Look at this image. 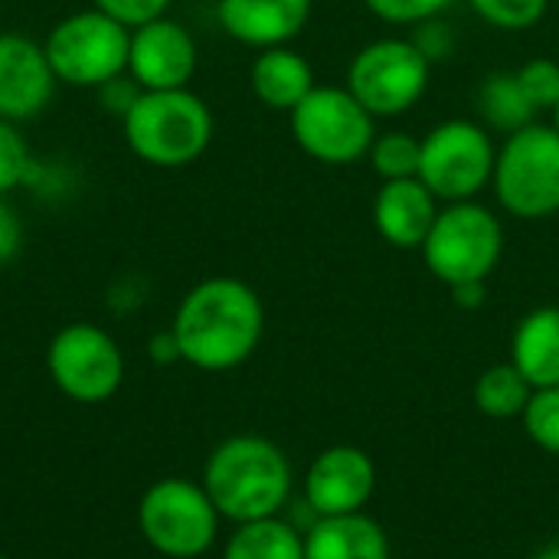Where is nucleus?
<instances>
[{
    "instance_id": "1",
    "label": "nucleus",
    "mask_w": 559,
    "mask_h": 559,
    "mask_svg": "<svg viewBox=\"0 0 559 559\" xmlns=\"http://www.w3.org/2000/svg\"><path fill=\"white\" fill-rule=\"evenodd\" d=\"M265 331V308L252 285L216 275L193 285L170 324L180 360L197 370L223 373L246 364Z\"/></svg>"
},
{
    "instance_id": "2",
    "label": "nucleus",
    "mask_w": 559,
    "mask_h": 559,
    "mask_svg": "<svg viewBox=\"0 0 559 559\" xmlns=\"http://www.w3.org/2000/svg\"><path fill=\"white\" fill-rule=\"evenodd\" d=\"M203 488L219 518L236 524L278 518L292 495V465L275 442L262 436H233L210 455Z\"/></svg>"
},
{
    "instance_id": "3",
    "label": "nucleus",
    "mask_w": 559,
    "mask_h": 559,
    "mask_svg": "<svg viewBox=\"0 0 559 559\" xmlns=\"http://www.w3.org/2000/svg\"><path fill=\"white\" fill-rule=\"evenodd\" d=\"M121 121L134 157L164 170L200 160L213 141V111L190 88L141 92Z\"/></svg>"
},
{
    "instance_id": "4",
    "label": "nucleus",
    "mask_w": 559,
    "mask_h": 559,
    "mask_svg": "<svg viewBox=\"0 0 559 559\" xmlns=\"http://www.w3.org/2000/svg\"><path fill=\"white\" fill-rule=\"evenodd\" d=\"M491 187L498 203L518 219H550L559 213V131L527 124L501 144Z\"/></svg>"
},
{
    "instance_id": "5",
    "label": "nucleus",
    "mask_w": 559,
    "mask_h": 559,
    "mask_svg": "<svg viewBox=\"0 0 559 559\" xmlns=\"http://www.w3.org/2000/svg\"><path fill=\"white\" fill-rule=\"evenodd\" d=\"M504 252V229L501 219L475 203H449L439 210L426 242H423V259L426 269L449 288L465 285V282H485Z\"/></svg>"
},
{
    "instance_id": "6",
    "label": "nucleus",
    "mask_w": 559,
    "mask_h": 559,
    "mask_svg": "<svg viewBox=\"0 0 559 559\" xmlns=\"http://www.w3.org/2000/svg\"><path fill=\"white\" fill-rule=\"evenodd\" d=\"M128 46L131 29L95 7L62 16L43 43L56 82L75 88H102L105 82L124 75Z\"/></svg>"
},
{
    "instance_id": "7",
    "label": "nucleus",
    "mask_w": 559,
    "mask_h": 559,
    "mask_svg": "<svg viewBox=\"0 0 559 559\" xmlns=\"http://www.w3.org/2000/svg\"><path fill=\"white\" fill-rule=\"evenodd\" d=\"M138 527L160 557L197 559L216 540L219 511L213 508L203 485L187 478H164L144 491Z\"/></svg>"
},
{
    "instance_id": "8",
    "label": "nucleus",
    "mask_w": 559,
    "mask_h": 559,
    "mask_svg": "<svg viewBox=\"0 0 559 559\" xmlns=\"http://www.w3.org/2000/svg\"><path fill=\"white\" fill-rule=\"evenodd\" d=\"M377 118L350 95V88L314 85L292 111V134L298 147L331 167L357 164L377 141Z\"/></svg>"
},
{
    "instance_id": "9",
    "label": "nucleus",
    "mask_w": 559,
    "mask_h": 559,
    "mask_svg": "<svg viewBox=\"0 0 559 559\" xmlns=\"http://www.w3.org/2000/svg\"><path fill=\"white\" fill-rule=\"evenodd\" d=\"M429 66L413 39H373L350 59L347 88L373 118H396L426 95Z\"/></svg>"
},
{
    "instance_id": "10",
    "label": "nucleus",
    "mask_w": 559,
    "mask_h": 559,
    "mask_svg": "<svg viewBox=\"0 0 559 559\" xmlns=\"http://www.w3.org/2000/svg\"><path fill=\"white\" fill-rule=\"evenodd\" d=\"M495 144L478 121L452 118L423 138L419 180L445 203L475 200L495 174Z\"/></svg>"
},
{
    "instance_id": "11",
    "label": "nucleus",
    "mask_w": 559,
    "mask_h": 559,
    "mask_svg": "<svg viewBox=\"0 0 559 559\" xmlns=\"http://www.w3.org/2000/svg\"><path fill=\"white\" fill-rule=\"evenodd\" d=\"M46 367L52 383L75 403H105L118 393L124 380V357L115 337L95 324L62 328L46 350Z\"/></svg>"
},
{
    "instance_id": "12",
    "label": "nucleus",
    "mask_w": 559,
    "mask_h": 559,
    "mask_svg": "<svg viewBox=\"0 0 559 559\" xmlns=\"http://www.w3.org/2000/svg\"><path fill=\"white\" fill-rule=\"evenodd\" d=\"M193 72H197V39L183 23L170 16H157L131 29L128 75L141 85V92L187 88Z\"/></svg>"
},
{
    "instance_id": "13",
    "label": "nucleus",
    "mask_w": 559,
    "mask_h": 559,
    "mask_svg": "<svg viewBox=\"0 0 559 559\" xmlns=\"http://www.w3.org/2000/svg\"><path fill=\"white\" fill-rule=\"evenodd\" d=\"M377 491V465L357 445L324 449L305 475V501L314 518L357 514Z\"/></svg>"
},
{
    "instance_id": "14",
    "label": "nucleus",
    "mask_w": 559,
    "mask_h": 559,
    "mask_svg": "<svg viewBox=\"0 0 559 559\" xmlns=\"http://www.w3.org/2000/svg\"><path fill=\"white\" fill-rule=\"evenodd\" d=\"M56 92V75L43 43L0 33V118L20 124L46 111Z\"/></svg>"
},
{
    "instance_id": "15",
    "label": "nucleus",
    "mask_w": 559,
    "mask_h": 559,
    "mask_svg": "<svg viewBox=\"0 0 559 559\" xmlns=\"http://www.w3.org/2000/svg\"><path fill=\"white\" fill-rule=\"evenodd\" d=\"M219 26L255 49L288 46L311 16V0H219Z\"/></svg>"
},
{
    "instance_id": "16",
    "label": "nucleus",
    "mask_w": 559,
    "mask_h": 559,
    "mask_svg": "<svg viewBox=\"0 0 559 559\" xmlns=\"http://www.w3.org/2000/svg\"><path fill=\"white\" fill-rule=\"evenodd\" d=\"M439 216V197L419 180H386L373 200V223L380 236L396 249H423Z\"/></svg>"
},
{
    "instance_id": "17",
    "label": "nucleus",
    "mask_w": 559,
    "mask_h": 559,
    "mask_svg": "<svg viewBox=\"0 0 559 559\" xmlns=\"http://www.w3.org/2000/svg\"><path fill=\"white\" fill-rule=\"evenodd\" d=\"M305 559H390V537L364 511L318 518L305 534Z\"/></svg>"
},
{
    "instance_id": "18",
    "label": "nucleus",
    "mask_w": 559,
    "mask_h": 559,
    "mask_svg": "<svg viewBox=\"0 0 559 559\" xmlns=\"http://www.w3.org/2000/svg\"><path fill=\"white\" fill-rule=\"evenodd\" d=\"M511 364L534 390L559 386V305L534 308L514 331Z\"/></svg>"
},
{
    "instance_id": "19",
    "label": "nucleus",
    "mask_w": 559,
    "mask_h": 559,
    "mask_svg": "<svg viewBox=\"0 0 559 559\" xmlns=\"http://www.w3.org/2000/svg\"><path fill=\"white\" fill-rule=\"evenodd\" d=\"M252 92L255 98L272 108V111H295L308 92L314 88V72H311V62L288 49V46H272V49H262L252 62Z\"/></svg>"
},
{
    "instance_id": "20",
    "label": "nucleus",
    "mask_w": 559,
    "mask_h": 559,
    "mask_svg": "<svg viewBox=\"0 0 559 559\" xmlns=\"http://www.w3.org/2000/svg\"><path fill=\"white\" fill-rule=\"evenodd\" d=\"M223 559H305V537L282 518L239 524Z\"/></svg>"
},
{
    "instance_id": "21",
    "label": "nucleus",
    "mask_w": 559,
    "mask_h": 559,
    "mask_svg": "<svg viewBox=\"0 0 559 559\" xmlns=\"http://www.w3.org/2000/svg\"><path fill=\"white\" fill-rule=\"evenodd\" d=\"M478 111L481 118L504 134H514L527 124H534L537 108L531 105V98L524 95L521 82L514 72H491L481 88H478Z\"/></svg>"
},
{
    "instance_id": "22",
    "label": "nucleus",
    "mask_w": 559,
    "mask_h": 559,
    "mask_svg": "<svg viewBox=\"0 0 559 559\" xmlns=\"http://www.w3.org/2000/svg\"><path fill=\"white\" fill-rule=\"evenodd\" d=\"M531 396L534 386L514 364H495L475 383V406L491 419H521Z\"/></svg>"
},
{
    "instance_id": "23",
    "label": "nucleus",
    "mask_w": 559,
    "mask_h": 559,
    "mask_svg": "<svg viewBox=\"0 0 559 559\" xmlns=\"http://www.w3.org/2000/svg\"><path fill=\"white\" fill-rule=\"evenodd\" d=\"M370 167L383 177V180H406V177H419V157H423V141H416L413 134L403 131H390L380 134L370 147Z\"/></svg>"
},
{
    "instance_id": "24",
    "label": "nucleus",
    "mask_w": 559,
    "mask_h": 559,
    "mask_svg": "<svg viewBox=\"0 0 559 559\" xmlns=\"http://www.w3.org/2000/svg\"><path fill=\"white\" fill-rule=\"evenodd\" d=\"M521 419H524V432L537 449L559 455V386L534 390Z\"/></svg>"
},
{
    "instance_id": "25",
    "label": "nucleus",
    "mask_w": 559,
    "mask_h": 559,
    "mask_svg": "<svg viewBox=\"0 0 559 559\" xmlns=\"http://www.w3.org/2000/svg\"><path fill=\"white\" fill-rule=\"evenodd\" d=\"M472 10L495 29L521 33L544 20L550 0H468Z\"/></svg>"
},
{
    "instance_id": "26",
    "label": "nucleus",
    "mask_w": 559,
    "mask_h": 559,
    "mask_svg": "<svg viewBox=\"0 0 559 559\" xmlns=\"http://www.w3.org/2000/svg\"><path fill=\"white\" fill-rule=\"evenodd\" d=\"M514 75H518L524 95L531 98V105H534L537 111H554V108H557L559 62H554V59H531V62H524Z\"/></svg>"
},
{
    "instance_id": "27",
    "label": "nucleus",
    "mask_w": 559,
    "mask_h": 559,
    "mask_svg": "<svg viewBox=\"0 0 559 559\" xmlns=\"http://www.w3.org/2000/svg\"><path fill=\"white\" fill-rule=\"evenodd\" d=\"M26 170H29V144L13 121L0 118V197L20 187Z\"/></svg>"
},
{
    "instance_id": "28",
    "label": "nucleus",
    "mask_w": 559,
    "mask_h": 559,
    "mask_svg": "<svg viewBox=\"0 0 559 559\" xmlns=\"http://www.w3.org/2000/svg\"><path fill=\"white\" fill-rule=\"evenodd\" d=\"M367 10L386 23H429L452 0H364Z\"/></svg>"
},
{
    "instance_id": "29",
    "label": "nucleus",
    "mask_w": 559,
    "mask_h": 559,
    "mask_svg": "<svg viewBox=\"0 0 559 559\" xmlns=\"http://www.w3.org/2000/svg\"><path fill=\"white\" fill-rule=\"evenodd\" d=\"M95 10L108 13L111 20L124 23L128 29L141 26V23H151L157 16H167V7L170 0H92Z\"/></svg>"
},
{
    "instance_id": "30",
    "label": "nucleus",
    "mask_w": 559,
    "mask_h": 559,
    "mask_svg": "<svg viewBox=\"0 0 559 559\" xmlns=\"http://www.w3.org/2000/svg\"><path fill=\"white\" fill-rule=\"evenodd\" d=\"M20 249H23V219L7 203V197H0V265L13 262Z\"/></svg>"
},
{
    "instance_id": "31",
    "label": "nucleus",
    "mask_w": 559,
    "mask_h": 559,
    "mask_svg": "<svg viewBox=\"0 0 559 559\" xmlns=\"http://www.w3.org/2000/svg\"><path fill=\"white\" fill-rule=\"evenodd\" d=\"M413 43L426 52L429 62L439 59V56H445V49H449V36H445L442 23H426V29H423L419 39H413Z\"/></svg>"
},
{
    "instance_id": "32",
    "label": "nucleus",
    "mask_w": 559,
    "mask_h": 559,
    "mask_svg": "<svg viewBox=\"0 0 559 559\" xmlns=\"http://www.w3.org/2000/svg\"><path fill=\"white\" fill-rule=\"evenodd\" d=\"M485 282H465V285H455L452 288V301L459 305V308H465V311H475V308H481L485 305Z\"/></svg>"
},
{
    "instance_id": "33",
    "label": "nucleus",
    "mask_w": 559,
    "mask_h": 559,
    "mask_svg": "<svg viewBox=\"0 0 559 559\" xmlns=\"http://www.w3.org/2000/svg\"><path fill=\"white\" fill-rule=\"evenodd\" d=\"M151 357H154L157 364H170V360H180V347H177V341H174V334H170V331L151 341Z\"/></svg>"
},
{
    "instance_id": "34",
    "label": "nucleus",
    "mask_w": 559,
    "mask_h": 559,
    "mask_svg": "<svg viewBox=\"0 0 559 559\" xmlns=\"http://www.w3.org/2000/svg\"><path fill=\"white\" fill-rule=\"evenodd\" d=\"M534 559H559V540L557 544H550V547H544V550H540Z\"/></svg>"
},
{
    "instance_id": "35",
    "label": "nucleus",
    "mask_w": 559,
    "mask_h": 559,
    "mask_svg": "<svg viewBox=\"0 0 559 559\" xmlns=\"http://www.w3.org/2000/svg\"><path fill=\"white\" fill-rule=\"evenodd\" d=\"M554 128H557V131H559V105H557V108H554Z\"/></svg>"
},
{
    "instance_id": "36",
    "label": "nucleus",
    "mask_w": 559,
    "mask_h": 559,
    "mask_svg": "<svg viewBox=\"0 0 559 559\" xmlns=\"http://www.w3.org/2000/svg\"><path fill=\"white\" fill-rule=\"evenodd\" d=\"M0 559H7V557H3V554H0Z\"/></svg>"
}]
</instances>
